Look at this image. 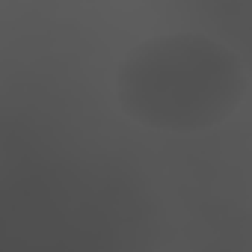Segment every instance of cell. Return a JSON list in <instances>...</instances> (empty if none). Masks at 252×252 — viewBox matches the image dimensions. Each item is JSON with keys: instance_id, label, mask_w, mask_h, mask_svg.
<instances>
[{"instance_id": "1", "label": "cell", "mask_w": 252, "mask_h": 252, "mask_svg": "<svg viewBox=\"0 0 252 252\" xmlns=\"http://www.w3.org/2000/svg\"><path fill=\"white\" fill-rule=\"evenodd\" d=\"M243 95V63L202 33L155 36L116 71L122 113L160 134H205L237 113Z\"/></svg>"}]
</instances>
